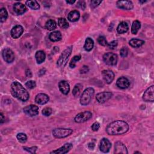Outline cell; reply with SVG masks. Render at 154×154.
Segmentation results:
<instances>
[{
	"mask_svg": "<svg viewBox=\"0 0 154 154\" xmlns=\"http://www.w3.org/2000/svg\"><path fill=\"white\" fill-rule=\"evenodd\" d=\"M120 54L122 57H126L128 54V51L127 48L123 47L120 51Z\"/></svg>",
	"mask_w": 154,
	"mask_h": 154,
	"instance_id": "39",
	"label": "cell"
},
{
	"mask_svg": "<svg viewBox=\"0 0 154 154\" xmlns=\"http://www.w3.org/2000/svg\"><path fill=\"white\" fill-rule=\"evenodd\" d=\"M94 46V42L92 38L87 37L85 41V44L84 46V48L87 51H91L92 50Z\"/></svg>",
	"mask_w": 154,
	"mask_h": 154,
	"instance_id": "26",
	"label": "cell"
},
{
	"mask_svg": "<svg viewBox=\"0 0 154 154\" xmlns=\"http://www.w3.org/2000/svg\"><path fill=\"white\" fill-rule=\"evenodd\" d=\"M111 147V143L109 141V140H108L107 138H104L101 140L99 149L101 152L104 153H107L110 151Z\"/></svg>",
	"mask_w": 154,
	"mask_h": 154,
	"instance_id": "11",
	"label": "cell"
},
{
	"mask_svg": "<svg viewBox=\"0 0 154 154\" xmlns=\"http://www.w3.org/2000/svg\"><path fill=\"white\" fill-rule=\"evenodd\" d=\"M25 86L29 89H33L36 86V83L34 81H29L25 83Z\"/></svg>",
	"mask_w": 154,
	"mask_h": 154,
	"instance_id": "38",
	"label": "cell"
},
{
	"mask_svg": "<svg viewBox=\"0 0 154 154\" xmlns=\"http://www.w3.org/2000/svg\"><path fill=\"white\" fill-rule=\"evenodd\" d=\"M58 26L63 29H66L69 27V23L65 18H59L58 20Z\"/></svg>",
	"mask_w": 154,
	"mask_h": 154,
	"instance_id": "31",
	"label": "cell"
},
{
	"mask_svg": "<svg viewBox=\"0 0 154 154\" xmlns=\"http://www.w3.org/2000/svg\"><path fill=\"white\" fill-rule=\"evenodd\" d=\"M24 112L30 117L36 116L38 114V107L35 105H30L24 108Z\"/></svg>",
	"mask_w": 154,
	"mask_h": 154,
	"instance_id": "9",
	"label": "cell"
},
{
	"mask_svg": "<svg viewBox=\"0 0 154 154\" xmlns=\"http://www.w3.org/2000/svg\"><path fill=\"white\" fill-rule=\"evenodd\" d=\"M112 93L109 92H104L98 93L96 96V99L99 103L102 104L108 101L112 97Z\"/></svg>",
	"mask_w": 154,
	"mask_h": 154,
	"instance_id": "10",
	"label": "cell"
},
{
	"mask_svg": "<svg viewBox=\"0 0 154 154\" xmlns=\"http://www.w3.org/2000/svg\"><path fill=\"white\" fill-rule=\"evenodd\" d=\"M81 59V56H76L73 57L71 63H69V66L71 68H74L76 66V63Z\"/></svg>",
	"mask_w": 154,
	"mask_h": 154,
	"instance_id": "35",
	"label": "cell"
},
{
	"mask_svg": "<svg viewBox=\"0 0 154 154\" xmlns=\"http://www.w3.org/2000/svg\"><path fill=\"white\" fill-rule=\"evenodd\" d=\"M100 128V124L98 123V122H95L92 126V130L93 131H98Z\"/></svg>",
	"mask_w": 154,
	"mask_h": 154,
	"instance_id": "44",
	"label": "cell"
},
{
	"mask_svg": "<svg viewBox=\"0 0 154 154\" xmlns=\"http://www.w3.org/2000/svg\"><path fill=\"white\" fill-rule=\"evenodd\" d=\"M57 27V23L55 21L50 19L48 20L45 24V28L49 31H53Z\"/></svg>",
	"mask_w": 154,
	"mask_h": 154,
	"instance_id": "28",
	"label": "cell"
},
{
	"mask_svg": "<svg viewBox=\"0 0 154 154\" xmlns=\"http://www.w3.org/2000/svg\"><path fill=\"white\" fill-rule=\"evenodd\" d=\"M58 87L60 92L64 95H68L70 92V86L66 81H61L58 83Z\"/></svg>",
	"mask_w": 154,
	"mask_h": 154,
	"instance_id": "19",
	"label": "cell"
},
{
	"mask_svg": "<svg viewBox=\"0 0 154 154\" xmlns=\"http://www.w3.org/2000/svg\"><path fill=\"white\" fill-rule=\"evenodd\" d=\"M154 86L149 87L143 94V99L146 102H153L154 101Z\"/></svg>",
	"mask_w": 154,
	"mask_h": 154,
	"instance_id": "12",
	"label": "cell"
},
{
	"mask_svg": "<svg viewBox=\"0 0 154 154\" xmlns=\"http://www.w3.org/2000/svg\"><path fill=\"white\" fill-rule=\"evenodd\" d=\"M66 3L68 4H74L75 3V1H66Z\"/></svg>",
	"mask_w": 154,
	"mask_h": 154,
	"instance_id": "49",
	"label": "cell"
},
{
	"mask_svg": "<svg viewBox=\"0 0 154 154\" xmlns=\"http://www.w3.org/2000/svg\"><path fill=\"white\" fill-rule=\"evenodd\" d=\"M0 118H1V122H1V123H3L5 120V118H4V115L2 113L0 114Z\"/></svg>",
	"mask_w": 154,
	"mask_h": 154,
	"instance_id": "47",
	"label": "cell"
},
{
	"mask_svg": "<svg viewBox=\"0 0 154 154\" xmlns=\"http://www.w3.org/2000/svg\"><path fill=\"white\" fill-rule=\"evenodd\" d=\"M82 90H83V86L81 84H76L72 91V93L73 96L75 97L79 96L82 92Z\"/></svg>",
	"mask_w": 154,
	"mask_h": 154,
	"instance_id": "29",
	"label": "cell"
},
{
	"mask_svg": "<svg viewBox=\"0 0 154 154\" xmlns=\"http://www.w3.org/2000/svg\"><path fill=\"white\" fill-rule=\"evenodd\" d=\"M72 46H69L63 51L57 60V65L58 67H65L66 65L69 57L71 55Z\"/></svg>",
	"mask_w": 154,
	"mask_h": 154,
	"instance_id": "4",
	"label": "cell"
},
{
	"mask_svg": "<svg viewBox=\"0 0 154 154\" xmlns=\"http://www.w3.org/2000/svg\"><path fill=\"white\" fill-rule=\"evenodd\" d=\"M117 6L119 9L130 10L133 9V4L131 1H118L117 2Z\"/></svg>",
	"mask_w": 154,
	"mask_h": 154,
	"instance_id": "14",
	"label": "cell"
},
{
	"mask_svg": "<svg viewBox=\"0 0 154 154\" xmlns=\"http://www.w3.org/2000/svg\"><path fill=\"white\" fill-rule=\"evenodd\" d=\"M104 61L109 66H114L118 62V56L112 53H108L103 56Z\"/></svg>",
	"mask_w": 154,
	"mask_h": 154,
	"instance_id": "6",
	"label": "cell"
},
{
	"mask_svg": "<svg viewBox=\"0 0 154 154\" xmlns=\"http://www.w3.org/2000/svg\"><path fill=\"white\" fill-rule=\"evenodd\" d=\"M95 93L94 89L92 87H88L83 92L80 98V104L82 106H87L91 101L92 98Z\"/></svg>",
	"mask_w": 154,
	"mask_h": 154,
	"instance_id": "3",
	"label": "cell"
},
{
	"mask_svg": "<svg viewBox=\"0 0 154 154\" xmlns=\"http://www.w3.org/2000/svg\"><path fill=\"white\" fill-rule=\"evenodd\" d=\"M17 138L19 142L22 143H24L27 142V137L26 134L24 133H19L17 135Z\"/></svg>",
	"mask_w": 154,
	"mask_h": 154,
	"instance_id": "34",
	"label": "cell"
},
{
	"mask_svg": "<svg viewBox=\"0 0 154 154\" xmlns=\"http://www.w3.org/2000/svg\"><path fill=\"white\" fill-rule=\"evenodd\" d=\"M26 75H27L28 77H29V78H31V77L32 76V73H31V72L30 70L27 69V70L26 71Z\"/></svg>",
	"mask_w": 154,
	"mask_h": 154,
	"instance_id": "46",
	"label": "cell"
},
{
	"mask_svg": "<svg viewBox=\"0 0 154 154\" xmlns=\"http://www.w3.org/2000/svg\"><path fill=\"white\" fill-rule=\"evenodd\" d=\"M101 3H102V1H98V0H93V1H91V7L92 8H95L97 6H98Z\"/></svg>",
	"mask_w": 154,
	"mask_h": 154,
	"instance_id": "43",
	"label": "cell"
},
{
	"mask_svg": "<svg viewBox=\"0 0 154 154\" xmlns=\"http://www.w3.org/2000/svg\"><path fill=\"white\" fill-rule=\"evenodd\" d=\"M72 147H73V146L71 143H66L64 146H63L62 147H61L60 148H59V149H58L56 150L51 152L50 153H60V154L66 153L71 150Z\"/></svg>",
	"mask_w": 154,
	"mask_h": 154,
	"instance_id": "20",
	"label": "cell"
},
{
	"mask_svg": "<svg viewBox=\"0 0 154 154\" xmlns=\"http://www.w3.org/2000/svg\"><path fill=\"white\" fill-rule=\"evenodd\" d=\"M2 56L5 61L10 63L15 60V54L10 48H5L2 52Z\"/></svg>",
	"mask_w": 154,
	"mask_h": 154,
	"instance_id": "8",
	"label": "cell"
},
{
	"mask_svg": "<svg viewBox=\"0 0 154 154\" xmlns=\"http://www.w3.org/2000/svg\"><path fill=\"white\" fill-rule=\"evenodd\" d=\"M24 150H25L26 151L31 153H36V150L37 149V148L36 146H33L31 148H28V147H24L23 148Z\"/></svg>",
	"mask_w": 154,
	"mask_h": 154,
	"instance_id": "40",
	"label": "cell"
},
{
	"mask_svg": "<svg viewBox=\"0 0 154 154\" xmlns=\"http://www.w3.org/2000/svg\"><path fill=\"white\" fill-rule=\"evenodd\" d=\"M73 133L71 129H65V128H56L53 131V135L57 138H65L70 135Z\"/></svg>",
	"mask_w": 154,
	"mask_h": 154,
	"instance_id": "5",
	"label": "cell"
},
{
	"mask_svg": "<svg viewBox=\"0 0 154 154\" xmlns=\"http://www.w3.org/2000/svg\"><path fill=\"white\" fill-rule=\"evenodd\" d=\"M8 17V13L5 8H2L0 10V20L1 22H4L6 21Z\"/></svg>",
	"mask_w": 154,
	"mask_h": 154,
	"instance_id": "33",
	"label": "cell"
},
{
	"mask_svg": "<svg viewBox=\"0 0 154 154\" xmlns=\"http://www.w3.org/2000/svg\"><path fill=\"white\" fill-rule=\"evenodd\" d=\"M98 42L102 46H106L108 44L106 37L104 36H99L98 38Z\"/></svg>",
	"mask_w": 154,
	"mask_h": 154,
	"instance_id": "36",
	"label": "cell"
},
{
	"mask_svg": "<svg viewBox=\"0 0 154 154\" xmlns=\"http://www.w3.org/2000/svg\"><path fill=\"white\" fill-rule=\"evenodd\" d=\"M117 86L121 89H126L130 85V83L126 78L122 76L119 78L116 82Z\"/></svg>",
	"mask_w": 154,
	"mask_h": 154,
	"instance_id": "16",
	"label": "cell"
},
{
	"mask_svg": "<svg viewBox=\"0 0 154 154\" xmlns=\"http://www.w3.org/2000/svg\"><path fill=\"white\" fill-rule=\"evenodd\" d=\"M49 97L45 93H39L36 95L35 98V101L37 104L40 105H43L46 104L49 101Z\"/></svg>",
	"mask_w": 154,
	"mask_h": 154,
	"instance_id": "17",
	"label": "cell"
},
{
	"mask_svg": "<svg viewBox=\"0 0 154 154\" xmlns=\"http://www.w3.org/2000/svg\"><path fill=\"white\" fill-rule=\"evenodd\" d=\"M80 18V12L77 10L71 11L68 16V19L71 22H76L77 21H78Z\"/></svg>",
	"mask_w": 154,
	"mask_h": 154,
	"instance_id": "22",
	"label": "cell"
},
{
	"mask_svg": "<svg viewBox=\"0 0 154 154\" xmlns=\"http://www.w3.org/2000/svg\"><path fill=\"white\" fill-rule=\"evenodd\" d=\"M141 27V23L138 21H135L133 22L131 27V33L133 34H136L139 29Z\"/></svg>",
	"mask_w": 154,
	"mask_h": 154,
	"instance_id": "30",
	"label": "cell"
},
{
	"mask_svg": "<svg viewBox=\"0 0 154 154\" xmlns=\"http://www.w3.org/2000/svg\"><path fill=\"white\" fill-rule=\"evenodd\" d=\"M102 76L103 79L107 84H110L113 82L114 79V73L109 70H104L102 71Z\"/></svg>",
	"mask_w": 154,
	"mask_h": 154,
	"instance_id": "13",
	"label": "cell"
},
{
	"mask_svg": "<svg viewBox=\"0 0 154 154\" xmlns=\"http://www.w3.org/2000/svg\"><path fill=\"white\" fill-rule=\"evenodd\" d=\"M10 90L14 97L21 101L25 102L29 99L30 95L29 92L18 81H15L11 84Z\"/></svg>",
	"mask_w": 154,
	"mask_h": 154,
	"instance_id": "2",
	"label": "cell"
},
{
	"mask_svg": "<svg viewBox=\"0 0 154 154\" xmlns=\"http://www.w3.org/2000/svg\"><path fill=\"white\" fill-rule=\"evenodd\" d=\"M129 130V125L122 120H116L110 123L106 128L108 134L111 135H122Z\"/></svg>",
	"mask_w": 154,
	"mask_h": 154,
	"instance_id": "1",
	"label": "cell"
},
{
	"mask_svg": "<svg viewBox=\"0 0 154 154\" xmlns=\"http://www.w3.org/2000/svg\"><path fill=\"white\" fill-rule=\"evenodd\" d=\"M24 29L21 25H16L11 30V36L14 38H19L23 33Z\"/></svg>",
	"mask_w": 154,
	"mask_h": 154,
	"instance_id": "15",
	"label": "cell"
},
{
	"mask_svg": "<svg viewBox=\"0 0 154 154\" xmlns=\"http://www.w3.org/2000/svg\"><path fill=\"white\" fill-rule=\"evenodd\" d=\"M115 153H123L126 154L128 153L126 146L120 142H118L115 143L114 146Z\"/></svg>",
	"mask_w": 154,
	"mask_h": 154,
	"instance_id": "21",
	"label": "cell"
},
{
	"mask_svg": "<svg viewBox=\"0 0 154 154\" xmlns=\"http://www.w3.org/2000/svg\"><path fill=\"white\" fill-rule=\"evenodd\" d=\"M118 42L117 41H113L110 43H108L107 46H108L109 48L113 49L118 46Z\"/></svg>",
	"mask_w": 154,
	"mask_h": 154,
	"instance_id": "41",
	"label": "cell"
},
{
	"mask_svg": "<svg viewBox=\"0 0 154 154\" xmlns=\"http://www.w3.org/2000/svg\"><path fill=\"white\" fill-rule=\"evenodd\" d=\"M140 3H145V2H146V1H139Z\"/></svg>",
	"mask_w": 154,
	"mask_h": 154,
	"instance_id": "50",
	"label": "cell"
},
{
	"mask_svg": "<svg viewBox=\"0 0 154 154\" xmlns=\"http://www.w3.org/2000/svg\"><path fill=\"white\" fill-rule=\"evenodd\" d=\"M14 10L15 14L18 15L24 14L27 11V7L21 3H16L14 6Z\"/></svg>",
	"mask_w": 154,
	"mask_h": 154,
	"instance_id": "18",
	"label": "cell"
},
{
	"mask_svg": "<svg viewBox=\"0 0 154 154\" xmlns=\"http://www.w3.org/2000/svg\"><path fill=\"white\" fill-rule=\"evenodd\" d=\"M129 43L133 48H138L145 43V41L140 39H137V38H132L131 40L130 41Z\"/></svg>",
	"mask_w": 154,
	"mask_h": 154,
	"instance_id": "27",
	"label": "cell"
},
{
	"mask_svg": "<svg viewBox=\"0 0 154 154\" xmlns=\"http://www.w3.org/2000/svg\"><path fill=\"white\" fill-rule=\"evenodd\" d=\"M128 29H129V27H128V24L125 22H122L119 24L117 31L119 34H123L126 33L128 31Z\"/></svg>",
	"mask_w": 154,
	"mask_h": 154,
	"instance_id": "24",
	"label": "cell"
},
{
	"mask_svg": "<svg viewBox=\"0 0 154 154\" xmlns=\"http://www.w3.org/2000/svg\"><path fill=\"white\" fill-rule=\"evenodd\" d=\"M35 57H36L37 63L38 64H41L45 61V58H46V55H45V53H44V51H38L36 53Z\"/></svg>",
	"mask_w": 154,
	"mask_h": 154,
	"instance_id": "25",
	"label": "cell"
},
{
	"mask_svg": "<svg viewBox=\"0 0 154 154\" xmlns=\"http://www.w3.org/2000/svg\"><path fill=\"white\" fill-rule=\"evenodd\" d=\"M76 6L78 7V8L82 9V10H84L86 7V3L84 1H79L77 2Z\"/></svg>",
	"mask_w": 154,
	"mask_h": 154,
	"instance_id": "42",
	"label": "cell"
},
{
	"mask_svg": "<svg viewBox=\"0 0 154 154\" xmlns=\"http://www.w3.org/2000/svg\"><path fill=\"white\" fill-rule=\"evenodd\" d=\"M92 117V114L91 111H84L77 114L75 118V122L76 123H84L89 120Z\"/></svg>",
	"mask_w": 154,
	"mask_h": 154,
	"instance_id": "7",
	"label": "cell"
},
{
	"mask_svg": "<svg viewBox=\"0 0 154 154\" xmlns=\"http://www.w3.org/2000/svg\"><path fill=\"white\" fill-rule=\"evenodd\" d=\"M53 110L49 107H45L42 110V114L45 116H49L52 114Z\"/></svg>",
	"mask_w": 154,
	"mask_h": 154,
	"instance_id": "37",
	"label": "cell"
},
{
	"mask_svg": "<svg viewBox=\"0 0 154 154\" xmlns=\"http://www.w3.org/2000/svg\"><path fill=\"white\" fill-rule=\"evenodd\" d=\"M88 71V68L86 66H84L80 70V72L81 73H85Z\"/></svg>",
	"mask_w": 154,
	"mask_h": 154,
	"instance_id": "45",
	"label": "cell"
},
{
	"mask_svg": "<svg viewBox=\"0 0 154 154\" xmlns=\"http://www.w3.org/2000/svg\"><path fill=\"white\" fill-rule=\"evenodd\" d=\"M88 146L90 149H93L95 147V144L93 143H89L88 145Z\"/></svg>",
	"mask_w": 154,
	"mask_h": 154,
	"instance_id": "48",
	"label": "cell"
},
{
	"mask_svg": "<svg viewBox=\"0 0 154 154\" xmlns=\"http://www.w3.org/2000/svg\"><path fill=\"white\" fill-rule=\"evenodd\" d=\"M26 5H27L29 8L33 10H38L40 9V5L35 0H34V1H26Z\"/></svg>",
	"mask_w": 154,
	"mask_h": 154,
	"instance_id": "32",
	"label": "cell"
},
{
	"mask_svg": "<svg viewBox=\"0 0 154 154\" xmlns=\"http://www.w3.org/2000/svg\"><path fill=\"white\" fill-rule=\"evenodd\" d=\"M49 39L51 41L56 42L61 39V34L59 31H56L49 34Z\"/></svg>",
	"mask_w": 154,
	"mask_h": 154,
	"instance_id": "23",
	"label": "cell"
}]
</instances>
